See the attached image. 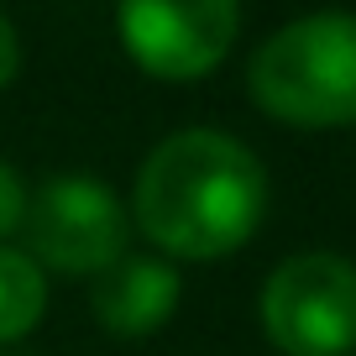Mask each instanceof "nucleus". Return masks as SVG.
I'll list each match as a JSON object with an SVG mask.
<instances>
[{
	"label": "nucleus",
	"mask_w": 356,
	"mask_h": 356,
	"mask_svg": "<svg viewBox=\"0 0 356 356\" xmlns=\"http://www.w3.org/2000/svg\"><path fill=\"white\" fill-rule=\"evenodd\" d=\"M184 278L178 267L157 262V257H115L105 273H95V320L111 335H152L173 320Z\"/></svg>",
	"instance_id": "nucleus-6"
},
{
	"label": "nucleus",
	"mask_w": 356,
	"mask_h": 356,
	"mask_svg": "<svg viewBox=\"0 0 356 356\" xmlns=\"http://www.w3.org/2000/svg\"><path fill=\"white\" fill-rule=\"evenodd\" d=\"M22 215H26V184L11 163H0V241L22 231Z\"/></svg>",
	"instance_id": "nucleus-8"
},
{
	"label": "nucleus",
	"mask_w": 356,
	"mask_h": 356,
	"mask_svg": "<svg viewBox=\"0 0 356 356\" xmlns=\"http://www.w3.org/2000/svg\"><path fill=\"white\" fill-rule=\"evenodd\" d=\"M262 330L289 356H346L356 346V267L335 252H299L262 283Z\"/></svg>",
	"instance_id": "nucleus-3"
},
{
	"label": "nucleus",
	"mask_w": 356,
	"mask_h": 356,
	"mask_svg": "<svg viewBox=\"0 0 356 356\" xmlns=\"http://www.w3.org/2000/svg\"><path fill=\"white\" fill-rule=\"evenodd\" d=\"M22 231L32 262H47L58 273H105L131 241L121 200L89 173H58L37 194H26Z\"/></svg>",
	"instance_id": "nucleus-4"
},
{
	"label": "nucleus",
	"mask_w": 356,
	"mask_h": 356,
	"mask_svg": "<svg viewBox=\"0 0 356 356\" xmlns=\"http://www.w3.org/2000/svg\"><path fill=\"white\" fill-rule=\"evenodd\" d=\"M241 32V0H121V42L152 79H204Z\"/></svg>",
	"instance_id": "nucleus-5"
},
{
	"label": "nucleus",
	"mask_w": 356,
	"mask_h": 356,
	"mask_svg": "<svg viewBox=\"0 0 356 356\" xmlns=\"http://www.w3.org/2000/svg\"><path fill=\"white\" fill-rule=\"evenodd\" d=\"M16 68H22V42H16V26L6 22V11H0V89L16 79Z\"/></svg>",
	"instance_id": "nucleus-9"
},
{
	"label": "nucleus",
	"mask_w": 356,
	"mask_h": 356,
	"mask_svg": "<svg viewBox=\"0 0 356 356\" xmlns=\"http://www.w3.org/2000/svg\"><path fill=\"white\" fill-rule=\"evenodd\" d=\"M0 356H11V351H0Z\"/></svg>",
	"instance_id": "nucleus-10"
},
{
	"label": "nucleus",
	"mask_w": 356,
	"mask_h": 356,
	"mask_svg": "<svg viewBox=\"0 0 356 356\" xmlns=\"http://www.w3.org/2000/svg\"><path fill=\"white\" fill-rule=\"evenodd\" d=\"M47 309V278L26 252L0 246V346L22 341Z\"/></svg>",
	"instance_id": "nucleus-7"
},
{
	"label": "nucleus",
	"mask_w": 356,
	"mask_h": 356,
	"mask_svg": "<svg viewBox=\"0 0 356 356\" xmlns=\"http://www.w3.org/2000/svg\"><path fill=\"white\" fill-rule=\"evenodd\" d=\"M267 215V168L246 142L210 126L168 136L136 173L131 220L152 246L184 262L231 257Z\"/></svg>",
	"instance_id": "nucleus-1"
},
{
	"label": "nucleus",
	"mask_w": 356,
	"mask_h": 356,
	"mask_svg": "<svg viewBox=\"0 0 356 356\" xmlns=\"http://www.w3.org/2000/svg\"><path fill=\"white\" fill-rule=\"evenodd\" d=\"M246 89L262 115L283 126H351L356 121V16L314 11L273 32L252 53Z\"/></svg>",
	"instance_id": "nucleus-2"
}]
</instances>
